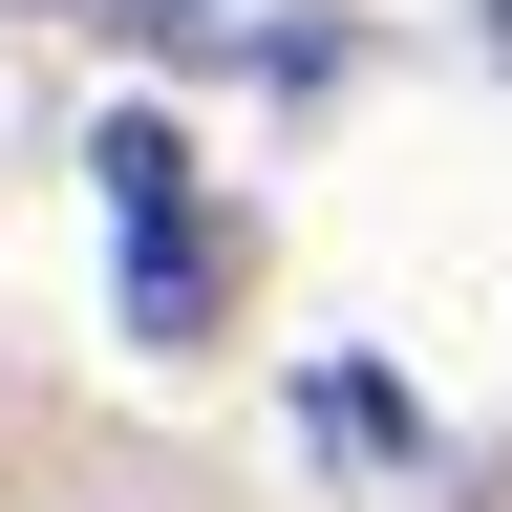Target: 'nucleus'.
Here are the masks:
<instances>
[{
	"label": "nucleus",
	"mask_w": 512,
	"mask_h": 512,
	"mask_svg": "<svg viewBox=\"0 0 512 512\" xmlns=\"http://www.w3.org/2000/svg\"><path fill=\"white\" fill-rule=\"evenodd\" d=\"M107 214H128V320H150V342H214V299H235V235L192 214V150L171 128H107Z\"/></svg>",
	"instance_id": "nucleus-1"
},
{
	"label": "nucleus",
	"mask_w": 512,
	"mask_h": 512,
	"mask_svg": "<svg viewBox=\"0 0 512 512\" xmlns=\"http://www.w3.org/2000/svg\"><path fill=\"white\" fill-rule=\"evenodd\" d=\"M128 22H235V0H128Z\"/></svg>",
	"instance_id": "nucleus-2"
},
{
	"label": "nucleus",
	"mask_w": 512,
	"mask_h": 512,
	"mask_svg": "<svg viewBox=\"0 0 512 512\" xmlns=\"http://www.w3.org/2000/svg\"><path fill=\"white\" fill-rule=\"evenodd\" d=\"M43 22H128V0H43Z\"/></svg>",
	"instance_id": "nucleus-3"
},
{
	"label": "nucleus",
	"mask_w": 512,
	"mask_h": 512,
	"mask_svg": "<svg viewBox=\"0 0 512 512\" xmlns=\"http://www.w3.org/2000/svg\"><path fill=\"white\" fill-rule=\"evenodd\" d=\"M491 64H512V0H491Z\"/></svg>",
	"instance_id": "nucleus-4"
}]
</instances>
